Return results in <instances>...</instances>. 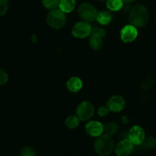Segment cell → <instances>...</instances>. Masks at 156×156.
I'll return each mask as SVG.
<instances>
[{"label": "cell", "instance_id": "obj_28", "mask_svg": "<svg viewBox=\"0 0 156 156\" xmlns=\"http://www.w3.org/2000/svg\"><path fill=\"white\" fill-rule=\"evenodd\" d=\"M98 1H105V0H98ZM107 1V0H106Z\"/></svg>", "mask_w": 156, "mask_h": 156}, {"label": "cell", "instance_id": "obj_10", "mask_svg": "<svg viewBox=\"0 0 156 156\" xmlns=\"http://www.w3.org/2000/svg\"><path fill=\"white\" fill-rule=\"evenodd\" d=\"M125 101L121 96L115 95L112 96L109 100L108 101L107 106L109 108V110L113 112H120L124 108Z\"/></svg>", "mask_w": 156, "mask_h": 156}, {"label": "cell", "instance_id": "obj_8", "mask_svg": "<svg viewBox=\"0 0 156 156\" xmlns=\"http://www.w3.org/2000/svg\"><path fill=\"white\" fill-rule=\"evenodd\" d=\"M134 149V144L129 140H121L115 148V152L117 156H128Z\"/></svg>", "mask_w": 156, "mask_h": 156}, {"label": "cell", "instance_id": "obj_20", "mask_svg": "<svg viewBox=\"0 0 156 156\" xmlns=\"http://www.w3.org/2000/svg\"><path fill=\"white\" fill-rule=\"evenodd\" d=\"M59 1L60 0H42V3L44 7L52 10L59 6Z\"/></svg>", "mask_w": 156, "mask_h": 156}, {"label": "cell", "instance_id": "obj_12", "mask_svg": "<svg viewBox=\"0 0 156 156\" xmlns=\"http://www.w3.org/2000/svg\"><path fill=\"white\" fill-rule=\"evenodd\" d=\"M68 89L72 92H77L82 88V82L79 77H72L67 81Z\"/></svg>", "mask_w": 156, "mask_h": 156}, {"label": "cell", "instance_id": "obj_27", "mask_svg": "<svg viewBox=\"0 0 156 156\" xmlns=\"http://www.w3.org/2000/svg\"><path fill=\"white\" fill-rule=\"evenodd\" d=\"M123 2H126V3H129V2H132L135 1V0H123Z\"/></svg>", "mask_w": 156, "mask_h": 156}, {"label": "cell", "instance_id": "obj_26", "mask_svg": "<svg viewBox=\"0 0 156 156\" xmlns=\"http://www.w3.org/2000/svg\"><path fill=\"white\" fill-rule=\"evenodd\" d=\"M122 122H123V123H127L128 122H129V119H128V117H126V116H123V117H122Z\"/></svg>", "mask_w": 156, "mask_h": 156}, {"label": "cell", "instance_id": "obj_23", "mask_svg": "<svg viewBox=\"0 0 156 156\" xmlns=\"http://www.w3.org/2000/svg\"><path fill=\"white\" fill-rule=\"evenodd\" d=\"M8 10V0H0V16H2Z\"/></svg>", "mask_w": 156, "mask_h": 156}, {"label": "cell", "instance_id": "obj_11", "mask_svg": "<svg viewBox=\"0 0 156 156\" xmlns=\"http://www.w3.org/2000/svg\"><path fill=\"white\" fill-rule=\"evenodd\" d=\"M85 130L88 135L94 137H98L102 135L105 127L101 123L98 121H90L85 126Z\"/></svg>", "mask_w": 156, "mask_h": 156}, {"label": "cell", "instance_id": "obj_15", "mask_svg": "<svg viewBox=\"0 0 156 156\" xmlns=\"http://www.w3.org/2000/svg\"><path fill=\"white\" fill-rule=\"evenodd\" d=\"M89 45L91 49L94 50H98L101 49L103 45V41L102 38L100 37H98L96 35L91 34V38L89 40Z\"/></svg>", "mask_w": 156, "mask_h": 156}, {"label": "cell", "instance_id": "obj_16", "mask_svg": "<svg viewBox=\"0 0 156 156\" xmlns=\"http://www.w3.org/2000/svg\"><path fill=\"white\" fill-rule=\"evenodd\" d=\"M123 0H107V7L111 11H119L123 7Z\"/></svg>", "mask_w": 156, "mask_h": 156}, {"label": "cell", "instance_id": "obj_25", "mask_svg": "<svg viewBox=\"0 0 156 156\" xmlns=\"http://www.w3.org/2000/svg\"><path fill=\"white\" fill-rule=\"evenodd\" d=\"M109 111L110 110L108 108V106H102L99 108L98 113L99 116H101V117H105L108 114Z\"/></svg>", "mask_w": 156, "mask_h": 156}, {"label": "cell", "instance_id": "obj_17", "mask_svg": "<svg viewBox=\"0 0 156 156\" xmlns=\"http://www.w3.org/2000/svg\"><path fill=\"white\" fill-rule=\"evenodd\" d=\"M79 124V118L77 115H71L66 120V125L69 129H75Z\"/></svg>", "mask_w": 156, "mask_h": 156}, {"label": "cell", "instance_id": "obj_5", "mask_svg": "<svg viewBox=\"0 0 156 156\" xmlns=\"http://www.w3.org/2000/svg\"><path fill=\"white\" fill-rule=\"evenodd\" d=\"M94 108L88 101H83L78 106L76 110V114L79 120L82 121H87L94 116Z\"/></svg>", "mask_w": 156, "mask_h": 156}, {"label": "cell", "instance_id": "obj_24", "mask_svg": "<svg viewBox=\"0 0 156 156\" xmlns=\"http://www.w3.org/2000/svg\"><path fill=\"white\" fill-rule=\"evenodd\" d=\"M21 156H36V153L33 149L26 147L21 151Z\"/></svg>", "mask_w": 156, "mask_h": 156}, {"label": "cell", "instance_id": "obj_6", "mask_svg": "<svg viewBox=\"0 0 156 156\" xmlns=\"http://www.w3.org/2000/svg\"><path fill=\"white\" fill-rule=\"evenodd\" d=\"M92 31L91 25L87 21H80L77 22L74 25L72 30V33L75 37L85 38L90 35Z\"/></svg>", "mask_w": 156, "mask_h": 156}, {"label": "cell", "instance_id": "obj_18", "mask_svg": "<svg viewBox=\"0 0 156 156\" xmlns=\"http://www.w3.org/2000/svg\"><path fill=\"white\" fill-rule=\"evenodd\" d=\"M143 148L148 150H152L156 147V140L154 137H147L145 138L144 141L142 143Z\"/></svg>", "mask_w": 156, "mask_h": 156}, {"label": "cell", "instance_id": "obj_29", "mask_svg": "<svg viewBox=\"0 0 156 156\" xmlns=\"http://www.w3.org/2000/svg\"><path fill=\"white\" fill-rule=\"evenodd\" d=\"M155 23H156V20H155Z\"/></svg>", "mask_w": 156, "mask_h": 156}, {"label": "cell", "instance_id": "obj_14", "mask_svg": "<svg viewBox=\"0 0 156 156\" xmlns=\"http://www.w3.org/2000/svg\"><path fill=\"white\" fill-rule=\"evenodd\" d=\"M96 20L101 24L106 25V24H108L111 23V20H112V15H111V14L109 12L101 11V12H98Z\"/></svg>", "mask_w": 156, "mask_h": 156}, {"label": "cell", "instance_id": "obj_13", "mask_svg": "<svg viewBox=\"0 0 156 156\" xmlns=\"http://www.w3.org/2000/svg\"><path fill=\"white\" fill-rule=\"evenodd\" d=\"M76 4L75 0H60L59 8L64 13H69L72 11L74 10Z\"/></svg>", "mask_w": 156, "mask_h": 156}, {"label": "cell", "instance_id": "obj_21", "mask_svg": "<svg viewBox=\"0 0 156 156\" xmlns=\"http://www.w3.org/2000/svg\"><path fill=\"white\" fill-rule=\"evenodd\" d=\"M9 80V76L4 69L0 68V85H4Z\"/></svg>", "mask_w": 156, "mask_h": 156}, {"label": "cell", "instance_id": "obj_7", "mask_svg": "<svg viewBox=\"0 0 156 156\" xmlns=\"http://www.w3.org/2000/svg\"><path fill=\"white\" fill-rule=\"evenodd\" d=\"M145 132L142 127L139 126H134L129 129L128 133V139L133 143L134 145H142L144 141Z\"/></svg>", "mask_w": 156, "mask_h": 156}, {"label": "cell", "instance_id": "obj_3", "mask_svg": "<svg viewBox=\"0 0 156 156\" xmlns=\"http://www.w3.org/2000/svg\"><path fill=\"white\" fill-rule=\"evenodd\" d=\"M66 18L65 13L60 9H52L47 17V22L52 28L60 29L65 25Z\"/></svg>", "mask_w": 156, "mask_h": 156}, {"label": "cell", "instance_id": "obj_4", "mask_svg": "<svg viewBox=\"0 0 156 156\" xmlns=\"http://www.w3.org/2000/svg\"><path fill=\"white\" fill-rule=\"evenodd\" d=\"M78 12H79L80 18L85 21H87V22L94 21L97 18V10L91 3H82L79 7Z\"/></svg>", "mask_w": 156, "mask_h": 156}, {"label": "cell", "instance_id": "obj_9", "mask_svg": "<svg viewBox=\"0 0 156 156\" xmlns=\"http://www.w3.org/2000/svg\"><path fill=\"white\" fill-rule=\"evenodd\" d=\"M137 35L138 30L133 24L125 26L120 31V38L125 43H130L133 41L136 38Z\"/></svg>", "mask_w": 156, "mask_h": 156}, {"label": "cell", "instance_id": "obj_22", "mask_svg": "<svg viewBox=\"0 0 156 156\" xmlns=\"http://www.w3.org/2000/svg\"><path fill=\"white\" fill-rule=\"evenodd\" d=\"M91 34L96 35V36L103 38L105 37V35H106V31H105L104 29L101 28V27H95V28L93 29L92 31H91Z\"/></svg>", "mask_w": 156, "mask_h": 156}, {"label": "cell", "instance_id": "obj_19", "mask_svg": "<svg viewBox=\"0 0 156 156\" xmlns=\"http://www.w3.org/2000/svg\"><path fill=\"white\" fill-rule=\"evenodd\" d=\"M118 128L119 126L117 123H115V122H110V123H108L105 126V131L106 133V134H108L109 136H112L117 132Z\"/></svg>", "mask_w": 156, "mask_h": 156}, {"label": "cell", "instance_id": "obj_1", "mask_svg": "<svg viewBox=\"0 0 156 156\" xmlns=\"http://www.w3.org/2000/svg\"><path fill=\"white\" fill-rule=\"evenodd\" d=\"M148 9L143 5L134 6L129 13V21L135 27H144L149 21Z\"/></svg>", "mask_w": 156, "mask_h": 156}, {"label": "cell", "instance_id": "obj_2", "mask_svg": "<svg viewBox=\"0 0 156 156\" xmlns=\"http://www.w3.org/2000/svg\"><path fill=\"white\" fill-rule=\"evenodd\" d=\"M114 149V143L111 136L108 134L99 136L94 143V150L98 155L108 156L111 154Z\"/></svg>", "mask_w": 156, "mask_h": 156}]
</instances>
